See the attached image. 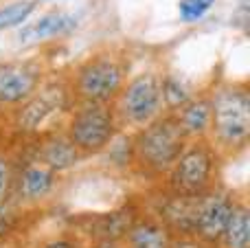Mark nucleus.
<instances>
[{"label":"nucleus","instance_id":"5","mask_svg":"<svg viewBox=\"0 0 250 248\" xmlns=\"http://www.w3.org/2000/svg\"><path fill=\"white\" fill-rule=\"evenodd\" d=\"M160 77L156 70H145L123 83L121 92L112 101V110L119 127L125 130H141L165 112Z\"/></svg>","mask_w":250,"mask_h":248},{"label":"nucleus","instance_id":"10","mask_svg":"<svg viewBox=\"0 0 250 248\" xmlns=\"http://www.w3.org/2000/svg\"><path fill=\"white\" fill-rule=\"evenodd\" d=\"M57 183H60L57 171H53L38 158H31L20 169H16L11 196L22 207H40L55 193Z\"/></svg>","mask_w":250,"mask_h":248},{"label":"nucleus","instance_id":"21","mask_svg":"<svg viewBox=\"0 0 250 248\" xmlns=\"http://www.w3.org/2000/svg\"><path fill=\"white\" fill-rule=\"evenodd\" d=\"M169 248H213V246L200 242L195 235H173Z\"/></svg>","mask_w":250,"mask_h":248},{"label":"nucleus","instance_id":"20","mask_svg":"<svg viewBox=\"0 0 250 248\" xmlns=\"http://www.w3.org/2000/svg\"><path fill=\"white\" fill-rule=\"evenodd\" d=\"M213 4H215V0H180V2H178L180 20H185V22L200 20V18H204L211 11Z\"/></svg>","mask_w":250,"mask_h":248},{"label":"nucleus","instance_id":"3","mask_svg":"<svg viewBox=\"0 0 250 248\" xmlns=\"http://www.w3.org/2000/svg\"><path fill=\"white\" fill-rule=\"evenodd\" d=\"M220 156L208 139L187 141L178 161L165 176V189L176 196L200 198L220 185Z\"/></svg>","mask_w":250,"mask_h":248},{"label":"nucleus","instance_id":"12","mask_svg":"<svg viewBox=\"0 0 250 248\" xmlns=\"http://www.w3.org/2000/svg\"><path fill=\"white\" fill-rule=\"evenodd\" d=\"M35 158L42 161L46 167H51L53 171H57V174H64V171L73 169L83 161V154L75 147L73 141L66 136L64 130L53 127L40 139Z\"/></svg>","mask_w":250,"mask_h":248},{"label":"nucleus","instance_id":"7","mask_svg":"<svg viewBox=\"0 0 250 248\" xmlns=\"http://www.w3.org/2000/svg\"><path fill=\"white\" fill-rule=\"evenodd\" d=\"M75 99L68 82H46L13 110V130L24 136H35L53 130L55 119L70 112Z\"/></svg>","mask_w":250,"mask_h":248},{"label":"nucleus","instance_id":"17","mask_svg":"<svg viewBox=\"0 0 250 248\" xmlns=\"http://www.w3.org/2000/svg\"><path fill=\"white\" fill-rule=\"evenodd\" d=\"M160 90H163L165 112H176L178 108H182V105L195 95L193 88H191L185 79L176 77V75H163V77H160Z\"/></svg>","mask_w":250,"mask_h":248},{"label":"nucleus","instance_id":"23","mask_svg":"<svg viewBox=\"0 0 250 248\" xmlns=\"http://www.w3.org/2000/svg\"><path fill=\"white\" fill-rule=\"evenodd\" d=\"M95 248H123V240H97Z\"/></svg>","mask_w":250,"mask_h":248},{"label":"nucleus","instance_id":"14","mask_svg":"<svg viewBox=\"0 0 250 248\" xmlns=\"http://www.w3.org/2000/svg\"><path fill=\"white\" fill-rule=\"evenodd\" d=\"M77 26V18L68 11H48L44 16H40L35 22L22 26V31L18 33V40L24 46L31 44H42L46 40H55L62 35H68L70 31H75Z\"/></svg>","mask_w":250,"mask_h":248},{"label":"nucleus","instance_id":"13","mask_svg":"<svg viewBox=\"0 0 250 248\" xmlns=\"http://www.w3.org/2000/svg\"><path fill=\"white\" fill-rule=\"evenodd\" d=\"M171 114L187 141L207 139L211 127V97L208 92H195L182 108Z\"/></svg>","mask_w":250,"mask_h":248},{"label":"nucleus","instance_id":"8","mask_svg":"<svg viewBox=\"0 0 250 248\" xmlns=\"http://www.w3.org/2000/svg\"><path fill=\"white\" fill-rule=\"evenodd\" d=\"M237 193L217 185L208 193L198 198V211H195L193 235L204 244L217 248L224 235V228L229 224L230 211L235 207Z\"/></svg>","mask_w":250,"mask_h":248},{"label":"nucleus","instance_id":"15","mask_svg":"<svg viewBox=\"0 0 250 248\" xmlns=\"http://www.w3.org/2000/svg\"><path fill=\"white\" fill-rule=\"evenodd\" d=\"M171 231L154 215H136L123 235V244L127 248H169Z\"/></svg>","mask_w":250,"mask_h":248},{"label":"nucleus","instance_id":"18","mask_svg":"<svg viewBox=\"0 0 250 248\" xmlns=\"http://www.w3.org/2000/svg\"><path fill=\"white\" fill-rule=\"evenodd\" d=\"M35 0H18V2L0 7V31L20 26L29 20V16L35 11Z\"/></svg>","mask_w":250,"mask_h":248},{"label":"nucleus","instance_id":"6","mask_svg":"<svg viewBox=\"0 0 250 248\" xmlns=\"http://www.w3.org/2000/svg\"><path fill=\"white\" fill-rule=\"evenodd\" d=\"M64 132L86 158L104 154L121 127L112 103H73Z\"/></svg>","mask_w":250,"mask_h":248},{"label":"nucleus","instance_id":"22","mask_svg":"<svg viewBox=\"0 0 250 248\" xmlns=\"http://www.w3.org/2000/svg\"><path fill=\"white\" fill-rule=\"evenodd\" d=\"M42 248H79V242L75 240V237L62 235V237H53V240H48Z\"/></svg>","mask_w":250,"mask_h":248},{"label":"nucleus","instance_id":"19","mask_svg":"<svg viewBox=\"0 0 250 248\" xmlns=\"http://www.w3.org/2000/svg\"><path fill=\"white\" fill-rule=\"evenodd\" d=\"M13 176H16V165L7 154H0V211L7 207L9 198L13 191Z\"/></svg>","mask_w":250,"mask_h":248},{"label":"nucleus","instance_id":"16","mask_svg":"<svg viewBox=\"0 0 250 248\" xmlns=\"http://www.w3.org/2000/svg\"><path fill=\"white\" fill-rule=\"evenodd\" d=\"M222 248H250V207L246 198L235 200V207L230 211L229 224L224 228V235L220 242Z\"/></svg>","mask_w":250,"mask_h":248},{"label":"nucleus","instance_id":"1","mask_svg":"<svg viewBox=\"0 0 250 248\" xmlns=\"http://www.w3.org/2000/svg\"><path fill=\"white\" fill-rule=\"evenodd\" d=\"M211 97V145L222 158L246 152L250 141V90L246 83H220Z\"/></svg>","mask_w":250,"mask_h":248},{"label":"nucleus","instance_id":"4","mask_svg":"<svg viewBox=\"0 0 250 248\" xmlns=\"http://www.w3.org/2000/svg\"><path fill=\"white\" fill-rule=\"evenodd\" d=\"M127 82V64L112 51L83 60L68 79L75 103H112Z\"/></svg>","mask_w":250,"mask_h":248},{"label":"nucleus","instance_id":"11","mask_svg":"<svg viewBox=\"0 0 250 248\" xmlns=\"http://www.w3.org/2000/svg\"><path fill=\"white\" fill-rule=\"evenodd\" d=\"M195 211H198V198H185L167 191L158 198L154 209V218H158L171 235H193Z\"/></svg>","mask_w":250,"mask_h":248},{"label":"nucleus","instance_id":"2","mask_svg":"<svg viewBox=\"0 0 250 248\" xmlns=\"http://www.w3.org/2000/svg\"><path fill=\"white\" fill-rule=\"evenodd\" d=\"M185 145L187 139L173 114L163 112L141 130L132 132V165L147 178H165Z\"/></svg>","mask_w":250,"mask_h":248},{"label":"nucleus","instance_id":"9","mask_svg":"<svg viewBox=\"0 0 250 248\" xmlns=\"http://www.w3.org/2000/svg\"><path fill=\"white\" fill-rule=\"evenodd\" d=\"M44 66L35 60L0 64V110H16L44 83Z\"/></svg>","mask_w":250,"mask_h":248}]
</instances>
